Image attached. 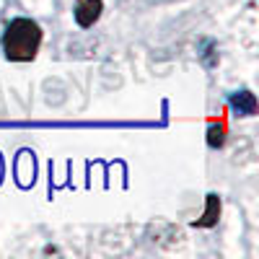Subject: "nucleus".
<instances>
[{
    "label": "nucleus",
    "mask_w": 259,
    "mask_h": 259,
    "mask_svg": "<svg viewBox=\"0 0 259 259\" xmlns=\"http://www.w3.org/2000/svg\"><path fill=\"white\" fill-rule=\"evenodd\" d=\"M104 11V3L101 0H78V6H75V21H78V26L83 29H89L94 26L99 16Z\"/></svg>",
    "instance_id": "f03ea898"
},
{
    "label": "nucleus",
    "mask_w": 259,
    "mask_h": 259,
    "mask_svg": "<svg viewBox=\"0 0 259 259\" xmlns=\"http://www.w3.org/2000/svg\"><path fill=\"white\" fill-rule=\"evenodd\" d=\"M218 215H221V200H218V194H207V207H205V215L194 223V226H200V228H210L218 223Z\"/></svg>",
    "instance_id": "20e7f679"
},
{
    "label": "nucleus",
    "mask_w": 259,
    "mask_h": 259,
    "mask_svg": "<svg viewBox=\"0 0 259 259\" xmlns=\"http://www.w3.org/2000/svg\"><path fill=\"white\" fill-rule=\"evenodd\" d=\"M223 143H226V127H223V122H212L207 127V145L210 148H221Z\"/></svg>",
    "instance_id": "39448f33"
},
{
    "label": "nucleus",
    "mask_w": 259,
    "mask_h": 259,
    "mask_svg": "<svg viewBox=\"0 0 259 259\" xmlns=\"http://www.w3.org/2000/svg\"><path fill=\"white\" fill-rule=\"evenodd\" d=\"M231 109L236 114H241V117H251L256 114V99L251 91H239V94H233L231 96Z\"/></svg>",
    "instance_id": "7ed1b4c3"
},
{
    "label": "nucleus",
    "mask_w": 259,
    "mask_h": 259,
    "mask_svg": "<svg viewBox=\"0 0 259 259\" xmlns=\"http://www.w3.org/2000/svg\"><path fill=\"white\" fill-rule=\"evenodd\" d=\"M39 45H41V29H39L36 21H31V18H13L8 24L6 36H3V50H6L8 60L29 62V60L36 57Z\"/></svg>",
    "instance_id": "f257e3e1"
}]
</instances>
